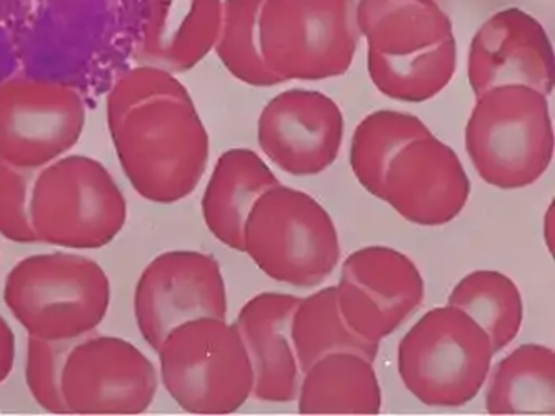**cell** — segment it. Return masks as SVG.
<instances>
[{
    "mask_svg": "<svg viewBox=\"0 0 555 416\" xmlns=\"http://www.w3.org/2000/svg\"><path fill=\"white\" fill-rule=\"evenodd\" d=\"M448 306L462 310L482 328L494 353L513 343L522 327V294L511 276L494 270H477L464 276L452 290Z\"/></svg>",
    "mask_w": 555,
    "mask_h": 416,
    "instance_id": "obj_24",
    "label": "cell"
},
{
    "mask_svg": "<svg viewBox=\"0 0 555 416\" xmlns=\"http://www.w3.org/2000/svg\"><path fill=\"white\" fill-rule=\"evenodd\" d=\"M486 410L492 415H554V350L527 343L501 360L487 388Z\"/></svg>",
    "mask_w": 555,
    "mask_h": 416,
    "instance_id": "obj_21",
    "label": "cell"
},
{
    "mask_svg": "<svg viewBox=\"0 0 555 416\" xmlns=\"http://www.w3.org/2000/svg\"><path fill=\"white\" fill-rule=\"evenodd\" d=\"M482 328L455 307H439L417 320L397 350L402 384L427 406H462L486 384L494 360Z\"/></svg>",
    "mask_w": 555,
    "mask_h": 416,
    "instance_id": "obj_8",
    "label": "cell"
},
{
    "mask_svg": "<svg viewBox=\"0 0 555 416\" xmlns=\"http://www.w3.org/2000/svg\"><path fill=\"white\" fill-rule=\"evenodd\" d=\"M37 173L0 158V235L15 244L37 242L30 216Z\"/></svg>",
    "mask_w": 555,
    "mask_h": 416,
    "instance_id": "obj_28",
    "label": "cell"
},
{
    "mask_svg": "<svg viewBox=\"0 0 555 416\" xmlns=\"http://www.w3.org/2000/svg\"><path fill=\"white\" fill-rule=\"evenodd\" d=\"M79 90L57 80L12 77L0 83V158L40 170L69 154L86 127Z\"/></svg>",
    "mask_w": 555,
    "mask_h": 416,
    "instance_id": "obj_9",
    "label": "cell"
},
{
    "mask_svg": "<svg viewBox=\"0 0 555 416\" xmlns=\"http://www.w3.org/2000/svg\"><path fill=\"white\" fill-rule=\"evenodd\" d=\"M159 385V372L134 343L91 334L65 360L62 395L67 413L139 415L151 408Z\"/></svg>",
    "mask_w": 555,
    "mask_h": 416,
    "instance_id": "obj_10",
    "label": "cell"
},
{
    "mask_svg": "<svg viewBox=\"0 0 555 416\" xmlns=\"http://www.w3.org/2000/svg\"><path fill=\"white\" fill-rule=\"evenodd\" d=\"M336 288L347 325L379 344L417 310L426 294L417 265L402 251L380 245L350 253Z\"/></svg>",
    "mask_w": 555,
    "mask_h": 416,
    "instance_id": "obj_12",
    "label": "cell"
},
{
    "mask_svg": "<svg viewBox=\"0 0 555 416\" xmlns=\"http://www.w3.org/2000/svg\"><path fill=\"white\" fill-rule=\"evenodd\" d=\"M367 54L408 57L455 39L448 0H359Z\"/></svg>",
    "mask_w": 555,
    "mask_h": 416,
    "instance_id": "obj_18",
    "label": "cell"
},
{
    "mask_svg": "<svg viewBox=\"0 0 555 416\" xmlns=\"http://www.w3.org/2000/svg\"><path fill=\"white\" fill-rule=\"evenodd\" d=\"M469 197L470 179L461 158L430 133L396 155L380 200L415 225L440 226L452 222Z\"/></svg>",
    "mask_w": 555,
    "mask_h": 416,
    "instance_id": "obj_15",
    "label": "cell"
},
{
    "mask_svg": "<svg viewBox=\"0 0 555 416\" xmlns=\"http://www.w3.org/2000/svg\"><path fill=\"white\" fill-rule=\"evenodd\" d=\"M430 133L429 127L415 115L397 110L372 112L353 130L350 169L369 194L380 198L387 170L396 155L411 142Z\"/></svg>",
    "mask_w": 555,
    "mask_h": 416,
    "instance_id": "obj_23",
    "label": "cell"
},
{
    "mask_svg": "<svg viewBox=\"0 0 555 416\" xmlns=\"http://www.w3.org/2000/svg\"><path fill=\"white\" fill-rule=\"evenodd\" d=\"M189 94L188 87L173 74L152 65H139L120 76L105 101L107 127L119 122L130 108L152 99Z\"/></svg>",
    "mask_w": 555,
    "mask_h": 416,
    "instance_id": "obj_29",
    "label": "cell"
},
{
    "mask_svg": "<svg viewBox=\"0 0 555 416\" xmlns=\"http://www.w3.org/2000/svg\"><path fill=\"white\" fill-rule=\"evenodd\" d=\"M545 244L548 245V251L554 253V204H551L545 216Z\"/></svg>",
    "mask_w": 555,
    "mask_h": 416,
    "instance_id": "obj_31",
    "label": "cell"
},
{
    "mask_svg": "<svg viewBox=\"0 0 555 416\" xmlns=\"http://www.w3.org/2000/svg\"><path fill=\"white\" fill-rule=\"evenodd\" d=\"M343 139V112L319 90H285L266 104L257 120L260 151L288 176H319L334 166Z\"/></svg>",
    "mask_w": 555,
    "mask_h": 416,
    "instance_id": "obj_13",
    "label": "cell"
},
{
    "mask_svg": "<svg viewBox=\"0 0 555 416\" xmlns=\"http://www.w3.org/2000/svg\"><path fill=\"white\" fill-rule=\"evenodd\" d=\"M467 77L476 98L502 86L529 87L548 98L555 82L551 37L522 9L495 12L474 34Z\"/></svg>",
    "mask_w": 555,
    "mask_h": 416,
    "instance_id": "obj_14",
    "label": "cell"
},
{
    "mask_svg": "<svg viewBox=\"0 0 555 416\" xmlns=\"http://www.w3.org/2000/svg\"><path fill=\"white\" fill-rule=\"evenodd\" d=\"M300 297L262 291L242 307L235 327L246 344L254 372V399L291 403L299 393L302 372L293 341V316Z\"/></svg>",
    "mask_w": 555,
    "mask_h": 416,
    "instance_id": "obj_16",
    "label": "cell"
},
{
    "mask_svg": "<svg viewBox=\"0 0 555 416\" xmlns=\"http://www.w3.org/2000/svg\"><path fill=\"white\" fill-rule=\"evenodd\" d=\"M224 0H149L135 61L179 76L201 64L216 46Z\"/></svg>",
    "mask_w": 555,
    "mask_h": 416,
    "instance_id": "obj_17",
    "label": "cell"
},
{
    "mask_svg": "<svg viewBox=\"0 0 555 416\" xmlns=\"http://www.w3.org/2000/svg\"><path fill=\"white\" fill-rule=\"evenodd\" d=\"M30 216L37 242L98 250L122 232L127 202L101 161L67 154L37 173Z\"/></svg>",
    "mask_w": 555,
    "mask_h": 416,
    "instance_id": "obj_7",
    "label": "cell"
},
{
    "mask_svg": "<svg viewBox=\"0 0 555 416\" xmlns=\"http://www.w3.org/2000/svg\"><path fill=\"white\" fill-rule=\"evenodd\" d=\"M108 132L124 176L145 200H184L206 173L209 133L191 94L144 102Z\"/></svg>",
    "mask_w": 555,
    "mask_h": 416,
    "instance_id": "obj_1",
    "label": "cell"
},
{
    "mask_svg": "<svg viewBox=\"0 0 555 416\" xmlns=\"http://www.w3.org/2000/svg\"><path fill=\"white\" fill-rule=\"evenodd\" d=\"M228 288L219 262L195 250H172L155 257L134 291L139 332L152 350L182 323L228 316Z\"/></svg>",
    "mask_w": 555,
    "mask_h": 416,
    "instance_id": "obj_11",
    "label": "cell"
},
{
    "mask_svg": "<svg viewBox=\"0 0 555 416\" xmlns=\"http://www.w3.org/2000/svg\"><path fill=\"white\" fill-rule=\"evenodd\" d=\"M293 341L302 374L331 353H358L372 363L379 355V343L365 340L347 325L336 287L300 298L293 316Z\"/></svg>",
    "mask_w": 555,
    "mask_h": 416,
    "instance_id": "obj_22",
    "label": "cell"
},
{
    "mask_svg": "<svg viewBox=\"0 0 555 416\" xmlns=\"http://www.w3.org/2000/svg\"><path fill=\"white\" fill-rule=\"evenodd\" d=\"M457 70V40L408 57L367 54V73L380 94L397 102L422 104L451 83Z\"/></svg>",
    "mask_w": 555,
    "mask_h": 416,
    "instance_id": "obj_25",
    "label": "cell"
},
{
    "mask_svg": "<svg viewBox=\"0 0 555 416\" xmlns=\"http://www.w3.org/2000/svg\"><path fill=\"white\" fill-rule=\"evenodd\" d=\"M281 185L268 161L250 148H231L217 158L203 197L210 234L232 250L244 251V230L254 205Z\"/></svg>",
    "mask_w": 555,
    "mask_h": 416,
    "instance_id": "obj_19",
    "label": "cell"
},
{
    "mask_svg": "<svg viewBox=\"0 0 555 416\" xmlns=\"http://www.w3.org/2000/svg\"><path fill=\"white\" fill-rule=\"evenodd\" d=\"M262 4L263 0H224L214 51L228 73L242 83L274 87L282 82L269 70L260 54L259 15Z\"/></svg>",
    "mask_w": 555,
    "mask_h": 416,
    "instance_id": "obj_26",
    "label": "cell"
},
{
    "mask_svg": "<svg viewBox=\"0 0 555 416\" xmlns=\"http://www.w3.org/2000/svg\"><path fill=\"white\" fill-rule=\"evenodd\" d=\"M242 253L272 281L315 287L339 263V235L336 223L314 197L281 183L254 205Z\"/></svg>",
    "mask_w": 555,
    "mask_h": 416,
    "instance_id": "obj_6",
    "label": "cell"
},
{
    "mask_svg": "<svg viewBox=\"0 0 555 416\" xmlns=\"http://www.w3.org/2000/svg\"><path fill=\"white\" fill-rule=\"evenodd\" d=\"M4 302L33 337L76 341L104 322L111 281L95 260L80 253H37L9 272Z\"/></svg>",
    "mask_w": 555,
    "mask_h": 416,
    "instance_id": "obj_2",
    "label": "cell"
},
{
    "mask_svg": "<svg viewBox=\"0 0 555 416\" xmlns=\"http://www.w3.org/2000/svg\"><path fill=\"white\" fill-rule=\"evenodd\" d=\"M160 384L192 415H231L253 396L254 372L235 323H182L157 350Z\"/></svg>",
    "mask_w": 555,
    "mask_h": 416,
    "instance_id": "obj_4",
    "label": "cell"
},
{
    "mask_svg": "<svg viewBox=\"0 0 555 416\" xmlns=\"http://www.w3.org/2000/svg\"><path fill=\"white\" fill-rule=\"evenodd\" d=\"M465 127V151L483 182L517 191L538 182L554 158V126L545 95L502 86L476 98Z\"/></svg>",
    "mask_w": 555,
    "mask_h": 416,
    "instance_id": "obj_3",
    "label": "cell"
},
{
    "mask_svg": "<svg viewBox=\"0 0 555 416\" xmlns=\"http://www.w3.org/2000/svg\"><path fill=\"white\" fill-rule=\"evenodd\" d=\"M296 400L304 415H377L383 408L374 363L349 352L331 353L307 368Z\"/></svg>",
    "mask_w": 555,
    "mask_h": 416,
    "instance_id": "obj_20",
    "label": "cell"
},
{
    "mask_svg": "<svg viewBox=\"0 0 555 416\" xmlns=\"http://www.w3.org/2000/svg\"><path fill=\"white\" fill-rule=\"evenodd\" d=\"M76 341L48 340L29 335L26 384L37 405L46 412L67 413L62 395V375L65 360Z\"/></svg>",
    "mask_w": 555,
    "mask_h": 416,
    "instance_id": "obj_27",
    "label": "cell"
},
{
    "mask_svg": "<svg viewBox=\"0 0 555 416\" xmlns=\"http://www.w3.org/2000/svg\"><path fill=\"white\" fill-rule=\"evenodd\" d=\"M359 0H263L259 46L281 82L344 76L358 52Z\"/></svg>",
    "mask_w": 555,
    "mask_h": 416,
    "instance_id": "obj_5",
    "label": "cell"
},
{
    "mask_svg": "<svg viewBox=\"0 0 555 416\" xmlns=\"http://www.w3.org/2000/svg\"><path fill=\"white\" fill-rule=\"evenodd\" d=\"M15 360V335L8 320L0 315V385L12 374Z\"/></svg>",
    "mask_w": 555,
    "mask_h": 416,
    "instance_id": "obj_30",
    "label": "cell"
}]
</instances>
